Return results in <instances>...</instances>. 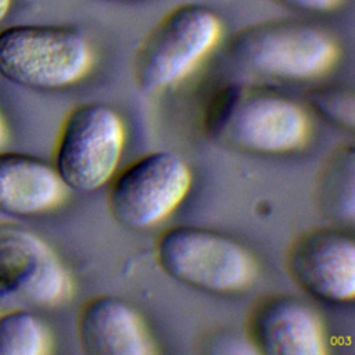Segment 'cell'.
Here are the masks:
<instances>
[{
	"label": "cell",
	"mask_w": 355,
	"mask_h": 355,
	"mask_svg": "<svg viewBox=\"0 0 355 355\" xmlns=\"http://www.w3.org/2000/svg\"><path fill=\"white\" fill-rule=\"evenodd\" d=\"M284 7L306 12H330L336 10L343 0H273Z\"/></svg>",
	"instance_id": "obj_16"
},
{
	"label": "cell",
	"mask_w": 355,
	"mask_h": 355,
	"mask_svg": "<svg viewBox=\"0 0 355 355\" xmlns=\"http://www.w3.org/2000/svg\"><path fill=\"white\" fill-rule=\"evenodd\" d=\"M50 336L43 320L28 309L0 313V355H44Z\"/></svg>",
	"instance_id": "obj_13"
},
{
	"label": "cell",
	"mask_w": 355,
	"mask_h": 355,
	"mask_svg": "<svg viewBox=\"0 0 355 355\" xmlns=\"http://www.w3.org/2000/svg\"><path fill=\"white\" fill-rule=\"evenodd\" d=\"M223 25L207 6L169 10L144 37L135 60V80L144 93L165 90L189 76L218 46Z\"/></svg>",
	"instance_id": "obj_4"
},
{
	"label": "cell",
	"mask_w": 355,
	"mask_h": 355,
	"mask_svg": "<svg viewBox=\"0 0 355 355\" xmlns=\"http://www.w3.org/2000/svg\"><path fill=\"white\" fill-rule=\"evenodd\" d=\"M354 150L343 148L336 154L324 180V194L330 208L344 219L354 218Z\"/></svg>",
	"instance_id": "obj_14"
},
{
	"label": "cell",
	"mask_w": 355,
	"mask_h": 355,
	"mask_svg": "<svg viewBox=\"0 0 355 355\" xmlns=\"http://www.w3.org/2000/svg\"><path fill=\"white\" fill-rule=\"evenodd\" d=\"M68 187L49 162L24 153L0 151V214L28 218L57 208Z\"/></svg>",
	"instance_id": "obj_12"
},
{
	"label": "cell",
	"mask_w": 355,
	"mask_h": 355,
	"mask_svg": "<svg viewBox=\"0 0 355 355\" xmlns=\"http://www.w3.org/2000/svg\"><path fill=\"white\" fill-rule=\"evenodd\" d=\"M248 338L258 354L323 355L326 337L312 306L293 295H275L252 311Z\"/></svg>",
	"instance_id": "obj_10"
},
{
	"label": "cell",
	"mask_w": 355,
	"mask_h": 355,
	"mask_svg": "<svg viewBox=\"0 0 355 355\" xmlns=\"http://www.w3.org/2000/svg\"><path fill=\"white\" fill-rule=\"evenodd\" d=\"M11 6V0H0V21L8 14Z\"/></svg>",
	"instance_id": "obj_18"
},
{
	"label": "cell",
	"mask_w": 355,
	"mask_h": 355,
	"mask_svg": "<svg viewBox=\"0 0 355 355\" xmlns=\"http://www.w3.org/2000/svg\"><path fill=\"white\" fill-rule=\"evenodd\" d=\"M6 136H7V132H6L4 121H3V118H1V115H0V147H1V144L4 143V140H6Z\"/></svg>",
	"instance_id": "obj_19"
},
{
	"label": "cell",
	"mask_w": 355,
	"mask_h": 355,
	"mask_svg": "<svg viewBox=\"0 0 355 355\" xmlns=\"http://www.w3.org/2000/svg\"><path fill=\"white\" fill-rule=\"evenodd\" d=\"M287 268L293 280L313 298L354 300L355 241L344 230L323 227L304 234L293 244Z\"/></svg>",
	"instance_id": "obj_9"
},
{
	"label": "cell",
	"mask_w": 355,
	"mask_h": 355,
	"mask_svg": "<svg viewBox=\"0 0 355 355\" xmlns=\"http://www.w3.org/2000/svg\"><path fill=\"white\" fill-rule=\"evenodd\" d=\"M230 57L262 76L309 80L333 68L338 58L336 40L323 29L293 19L251 24L229 42Z\"/></svg>",
	"instance_id": "obj_3"
},
{
	"label": "cell",
	"mask_w": 355,
	"mask_h": 355,
	"mask_svg": "<svg viewBox=\"0 0 355 355\" xmlns=\"http://www.w3.org/2000/svg\"><path fill=\"white\" fill-rule=\"evenodd\" d=\"M78 338L90 355H151L154 343L136 309L114 295L89 300L78 316Z\"/></svg>",
	"instance_id": "obj_11"
},
{
	"label": "cell",
	"mask_w": 355,
	"mask_h": 355,
	"mask_svg": "<svg viewBox=\"0 0 355 355\" xmlns=\"http://www.w3.org/2000/svg\"><path fill=\"white\" fill-rule=\"evenodd\" d=\"M308 104L320 118L345 129L355 126V97L344 86H322L308 94Z\"/></svg>",
	"instance_id": "obj_15"
},
{
	"label": "cell",
	"mask_w": 355,
	"mask_h": 355,
	"mask_svg": "<svg viewBox=\"0 0 355 355\" xmlns=\"http://www.w3.org/2000/svg\"><path fill=\"white\" fill-rule=\"evenodd\" d=\"M204 123L212 139L259 154L291 153L309 137L308 115L298 103L243 85L223 87L211 100Z\"/></svg>",
	"instance_id": "obj_1"
},
{
	"label": "cell",
	"mask_w": 355,
	"mask_h": 355,
	"mask_svg": "<svg viewBox=\"0 0 355 355\" xmlns=\"http://www.w3.org/2000/svg\"><path fill=\"white\" fill-rule=\"evenodd\" d=\"M155 258L172 279L211 293L240 291L255 276L254 259L243 245L197 226L164 230L155 244Z\"/></svg>",
	"instance_id": "obj_6"
},
{
	"label": "cell",
	"mask_w": 355,
	"mask_h": 355,
	"mask_svg": "<svg viewBox=\"0 0 355 355\" xmlns=\"http://www.w3.org/2000/svg\"><path fill=\"white\" fill-rule=\"evenodd\" d=\"M71 277L55 252L36 233L0 223V300L55 306L71 297Z\"/></svg>",
	"instance_id": "obj_8"
},
{
	"label": "cell",
	"mask_w": 355,
	"mask_h": 355,
	"mask_svg": "<svg viewBox=\"0 0 355 355\" xmlns=\"http://www.w3.org/2000/svg\"><path fill=\"white\" fill-rule=\"evenodd\" d=\"M108 205L128 227L146 229L165 220L186 198L191 172L172 151H153L132 161L111 179Z\"/></svg>",
	"instance_id": "obj_7"
},
{
	"label": "cell",
	"mask_w": 355,
	"mask_h": 355,
	"mask_svg": "<svg viewBox=\"0 0 355 355\" xmlns=\"http://www.w3.org/2000/svg\"><path fill=\"white\" fill-rule=\"evenodd\" d=\"M125 146V125L118 112L97 101L73 107L62 121L54 169L76 191H94L114 178Z\"/></svg>",
	"instance_id": "obj_5"
},
{
	"label": "cell",
	"mask_w": 355,
	"mask_h": 355,
	"mask_svg": "<svg viewBox=\"0 0 355 355\" xmlns=\"http://www.w3.org/2000/svg\"><path fill=\"white\" fill-rule=\"evenodd\" d=\"M218 348L215 352H225V354H258L257 348L251 343L250 338L243 340L237 337H222L216 343Z\"/></svg>",
	"instance_id": "obj_17"
},
{
	"label": "cell",
	"mask_w": 355,
	"mask_h": 355,
	"mask_svg": "<svg viewBox=\"0 0 355 355\" xmlns=\"http://www.w3.org/2000/svg\"><path fill=\"white\" fill-rule=\"evenodd\" d=\"M92 65V46L73 28L19 24L0 31V76L14 85L61 89L83 79Z\"/></svg>",
	"instance_id": "obj_2"
}]
</instances>
